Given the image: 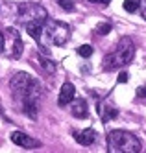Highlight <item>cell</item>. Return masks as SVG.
Returning <instances> with one entry per match:
<instances>
[{"label": "cell", "instance_id": "obj_6", "mask_svg": "<svg viewBox=\"0 0 146 153\" xmlns=\"http://www.w3.org/2000/svg\"><path fill=\"white\" fill-rule=\"evenodd\" d=\"M9 138H11V142H13V144L20 146V148H28V149H30V148H39V146H41L39 140L31 138L30 135L22 133V131H13V133L9 135Z\"/></svg>", "mask_w": 146, "mask_h": 153}, {"label": "cell", "instance_id": "obj_20", "mask_svg": "<svg viewBox=\"0 0 146 153\" xmlns=\"http://www.w3.org/2000/svg\"><path fill=\"white\" fill-rule=\"evenodd\" d=\"M126 81H128V74H126V72H122V74H120V78H118V83H126Z\"/></svg>", "mask_w": 146, "mask_h": 153}, {"label": "cell", "instance_id": "obj_9", "mask_svg": "<svg viewBox=\"0 0 146 153\" xmlns=\"http://www.w3.org/2000/svg\"><path fill=\"white\" fill-rule=\"evenodd\" d=\"M74 94H76V87H74L70 81H65V83L61 85V91H59V105L72 103Z\"/></svg>", "mask_w": 146, "mask_h": 153}, {"label": "cell", "instance_id": "obj_11", "mask_svg": "<svg viewBox=\"0 0 146 153\" xmlns=\"http://www.w3.org/2000/svg\"><path fill=\"white\" fill-rule=\"evenodd\" d=\"M72 116H76V118L89 116V107H87L85 100H72Z\"/></svg>", "mask_w": 146, "mask_h": 153}, {"label": "cell", "instance_id": "obj_4", "mask_svg": "<svg viewBox=\"0 0 146 153\" xmlns=\"http://www.w3.org/2000/svg\"><path fill=\"white\" fill-rule=\"evenodd\" d=\"M142 149L141 140L124 129H115L107 137V151L109 153H139Z\"/></svg>", "mask_w": 146, "mask_h": 153}, {"label": "cell", "instance_id": "obj_1", "mask_svg": "<svg viewBox=\"0 0 146 153\" xmlns=\"http://www.w3.org/2000/svg\"><path fill=\"white\" fill-rule=\"evenodd\" d=\"M11 96L22 114L35 120L39 114V105L43 100V87L39 79H35L28 72H17L9 81Z\"/></svg>", "mask_w": 146, "mask_h": 153}, {"label": "cell", "instance_id": "obj_8", "mask_svg": "<svg viewBox=\"0 0 146 153\" xmlns=\"http://www.w3.org/2000/svg\"><path fill=\"white\" fill-rule=\"evenodd\" d=\"M74 138H76L78 144H82V146H93L98 138V135H96L94 129H83V131H78L74 135Z\"/></svg>", "mask_w": 146, "mask_h": 153}, {"label": "cell", "instance_id": "obj_14", "mask_svg": "<svg viewBox=\"0 0 146 153\" xmlns=\"http://www.w3.org/2000/svg\"><path fill=\"white\" fill-rule=\"evenodd\" d=\"M78 53H80L82 57H91L93 56V46L91 45H83V46L78 48Z\"/></svg>", "mask_w": 146, "mask_h": 153}, {"label": "cell", "instance_id": "obj_12", "mask_svg": "<svg viewBox=\"0 0 146 153\" xmlns=\"http://www.w3.org/2000/svg\"><path fill=\"white\" fill-rule=\"evenodd\" d=\"M41 67L46 70L48 74H54V72H55V68H58L54 61H50V59H43V57H41Z\"/></svg>", "mask_w": 146, "mask_h": 153}, {"label": "cell", "instance_id": "obj_15", "mask_svg": "<svg viewBox=\"0 0 146 153\" xmlns=\"http://www.w3.org/2000/svg\"><path fill=\"white\" fill-rule=\"evenodd\" d=\"M109 31H111V24L109 22H104V24L96 26V33H100V35H107Z\"/></svg>", "mask_w": 146, "mask_h": 153}, {"label": "cell", "instance_id": "obj_18", "mask_svg": "<svg viewBox=\"0 0 146 153\" xmlns=\"http://www.w3.org/2000/svg\"><path fill=\"white\" fill-rule=\"evenodd\" d=\"M89 2H93V4H100V6H107L111 0H89Z\"/></svg>", "mask_w": 146, "mask_h": 153}, {"label": "cell", "instance_id": "obj_5", "mask_svg": "<svg viewBox=\"0 0 146 153\" xmlns=\"http://www.w3.org/2000/svg\"><path fill=\"white\" fill-rule=\"evenodd\" d=\"M133 56H135V46L130 37H122L120 42L117 45V48L107 53L104 59V68L106 70H115V68H122L128 67V65L133 61Z\"/></svg>", "mask_w": 146, "mask_h": 153}, {"label": "cell", "instance_id": "obj_2", "mask_svg": "<svg viewBox=\"0 0 146 153\" xmlns=\"http://www.w3.org/2000/svg\"><path fill=\"white\" fill-rule=\"evenodd\" d=\"M48 19V13L41 4H35V2H22L19 6V20L20 24L28 30V33L33 37V39H39V33H41V28L44 24V20Z\"/></svg>", "mask_w": 146, "mask_h": 153}, {"label": "cell", "instance_id": "obj_10", "mask_svg": "<svg viewBox=\"0 0 146 153\" xmlns=\"http://www.w3.org/2000/svg\"><path fill=\"white\" fill-rule=\"evenodd\" d=\"M98 114L102 118V122H111L118 114V109L113 107L111 103H107V102H100L98 103Z\"/></svg>", "mask_w": 146, "mask_h": 153}, {"label": "cell", "instance_id": "obj_17", "mask_svg": "<svg viewBox=\"0 0 146 153\" xmlns=\"http://www.w3.org/2000/svg\"><path fill=\"white\" fill-rule=\"evenodd\" d=\"M4 46H6V37H4L2 31H0V52H4Z\"/></svg>", "mask_w": 146, "mask_h": 153}, {"label": "cell", "instance_id": "obj_16", "mask_svg": "<svg viewBox=\"0 0 146 153\" xmlns=\"http://www.w3.org/2000/svg\"><path fill=\"white\" fill-rule=\"evenodd\" d=\"M58 4L65 9V11H72V9H74V2H72V0H58Z\"/></svg>", "mask_w": 146, "mask_h": 153}, {"label": "cell", "instance_id": "obj_21", "mask_svg": "<svg viewBox=\"0 0 146 153\" xmlns=\"http://www.w3.org/2000/svg\"><path fill=\"white\" fill-rule=\"evenodd\" d=\"M137 96H146V87H141V89H137Z\"/></svg>", "mask_w": 146, "mask_h": 153}, {"label": "cell", "instance_id": "obj_19", "mask_svg": "<svg viewBox=\"0 0 146 153\" xmlns=\"http://www.w3.org/2000/svg\"><path fill=\"white\" fill-rule=\"evenodd\" d=\"M141 13H142V17L146 19V0H141Z\"/></svg>", "mask_w": 146, "mask_h": 153}, {"label": "cell", "instance_id": "obj_3", "mask_svg": "<svg viewBox=\"0 0 146 153\" xmlns=\"http://www.w3.org/2000/svg\"><path fill=\"white\" fill-rule=\"evenodd\" d=\"M70 39V28L69 24L59 22L54 19H46L41 28V33L37 39V45L43 46H63Z\"/></svg>", "mask_w": 146, "mask_h": 153}, {"label": "cell", "instance_id": "obj_7", "mask_svg": "<svg viewBox=\"0 0 146 153\" xmlns=\"http://www.w3.org/2000/svg\"><path fill=\"white\" fill-rule=\"evenodd\" d=\"M6 35L11 42V57L13 59H19L20 57V53H22V41H20V33L15 30V28H7L6 30Z\"/></svg>", "mask_w": 146, "mask_h": 153}, {"label": "cell", "instance_id": "obj_13", "mask_svg": "<svg viewBox=\"0 0 146 153\" xmlns=\"http://www.w3.org/2000/svg\"><path fill=\"white\" fill-rule=\"evenodd\" d=\"M139 6H141V2H139V0H126V2H124V9H126L128 13L137 11V9H139Z\"/></svg>", "mask_w": 146, "mask_h": 153}]
</instances>
